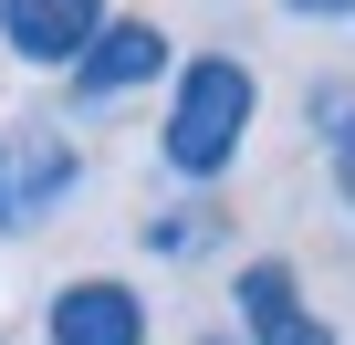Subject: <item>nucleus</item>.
Listing matches in <instances>:
<instances>
[{
    "label": "nucleus",
    "instance_id": "nucleus-1",
    "mask_svg": "<svg viewBox=\"0 0 355 345\" xmlns=\"http://www.w3.org/2000/svg\"><path fill=\"white\" fill-rule=\"evenodd\" d=\"M261 126V74L241 53H178L167 63V105H157V157H167V178H189V189H220L241 146Z\"/></svg>",
    "mask_w": 355,
    "mask_h": 345
},
{
    "label": "nucleus",
    "instance_id": "nucleus-2",
    "mask_svg": "<svg viewBox=\"0 0 355 345\" xmlns=\"http://www.w3.org/2000/svg\"><path fill=\"white\" fill-rule=\"evenodd\" d=\"M167 63H178V42L157 32V11H105L94 42L63 63V84H73V105H115V94H146Z\"/></svg>",
    "mask_w": 355,
    "mask_h": 345
},
{
    "label": "nucleus",
    "instance_id": "nucleus-3",
    "mask_svg": "<svg viewBox=\"0 0 355 345\" xmlns=\"http://www.w3.org/2000/svg\"><path fill=\"white\" fill-rule=\"evenodd\" d=\"M146 335L157 324H146V293L125 272H73L42 303V345H146Z\"/></svg>",
    "mask_w": 355,
    "mask_h": 345
},
{
    "label": "nucleus",
    "instance_id": "nucleus-4",
    "mask_svg": "<svg viewBox=\"0 0 355 345\" xmlns=\"http://www.w3.org/2000/svg\"><path fill=\"white\" fill-rule=\"evenodd\" d=\"M230 314H241L230 324L241 345H334V324L303 303V272L293 262H241L230 272Z\"/></svg>",
    "mask_w": 355,
    "mask_h": 345
},
{
    "label": "nucleus",
    "instance_id": "nucleus-5",
    "mask_svg": "<svg viewBox=\"0 0 355 345\" xmlns=\"http://www.w3.org/2000/svg\"><path fill=\"white\" fill-rule=\"evenodd\" d=\"M73 189H84V146H63V136H11V167H0V230L53 220Z\"/></svg>",
    "mask_w": 355,
    "mask_h": 345
},
{
    "label": "nucleus",
    "instance_id": "nucleus-6",
    "mask_svg": "<svg viewBox=\"0 0 355 345\" xmlns=\"http://www.w3.org/2000/svg\"><path fill=\"white\" fill-rule=\"evenodd\" d=\"M105 22V0H0V53L32 63V74H63Z\"/></svg>",
    "mask_w": 355,
    "mask_h": 345
},
{
    "label": "nucleus",
    "instance_id": "nucleus-7",
    "mask_svg": "<svg viewBox=\"0 0 355 345\" xmlns=\"http://www.w3.org/2000/svg\"><path fill=\"white\" fill-rule=\"evenodd\" d=\"M220 230H230V210H220V189H189V199H178V210H146V251L157 262H209L220 251Z\"/></svg>",
    "mask_w": 355,
    "mask_h": 345
},
{
    "label": "nucleus",
    "instance_id": "nucleus-8",
    "mask_svg": "<svg viewBox=\"0 0 355 345\" xmlns=\"http://www.w3.org/2000/svg\"><path fill=\"white\" fill-rule=\"evenodd\" d=\"M324 178H334V199L355 210V115H345V126L324 136Z\"/></svg>",
    "mask_w": 355,
    "mask_h": 345
},
{
    "label": "nucleus",
    "instance_id": "nucleus-9",
    "mask_svg": "<svg viewBox=\"0 0 355 345\" xmlns=\"http://www.w3.org/2000/svg\"><path fill=\"white\" fill-rule=\"evenodd\" d=\"M345 115H355V84H313V94H303V126H313V136H334Z\"/></svg>",
    "mask_w": 355,
    "mask_h": 345
},
{
    "label": "nucleus",
    "instance_id": "nucleus-10",
    "mask_svg": "<svg viewBox=\"0 0 355 345\" xmlns=\"http://www.w3.org/2000/svg\"><path fill=\"white\" fill-rule=\"evenodd\" d=\"M293 22H355V0H282Z\"/></svg>",
    "mask_w": 355,
    "mask_h": 345
},
{
    "label": "nucleus",
    "instance_id": "nucleus-11",
    "mask_svg": "<svg viewBox=\"0 0 355 345\" xmlns=\"http://www.w3.org/2000/svg\"><path fill=\"white\" fill-rule=\"evenodd\" d=\"M189 345H241V335H189Z\"/></svg>",
    "mask_w": 355,
    "mask_h": 345
},
{
    "label": "nucleus",
    "instance_id": "nucleus-12",
    "mask_svg": "<svg viewBox=\"0 0 355 345\" xmlns=\"http://www.w3.org/2000/svg\"><path fill=\"white\" fill-rule=\"evenodd\" d=\"M0 167H11V136H0Z\"/></svg>",
    "mask_w": 355,
    "mask_h": 345
}]
</instances>
